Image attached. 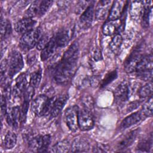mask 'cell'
<instances>
[{
  "label": "cell",
  "mask_w": 153,
  "mask_h": 153,
  "mask_svg": "<svg viewBox=\"0 0 153 153\" xmlns=\"http://www.w3.org/2000/svg\"><path fill=\"white\" fill-rule=\"evenodd\" d=\"M35 23L36 22L33 19L25 17L16 23L15 25V30L18 33L25 34L33 29Z\"/></svg>",
  "instance_id": "11"
},
{
  "label": "cell",
  "mask_w": 153,
  "mask_h": 153,
  "mask_svg": "<svg viewBox=\"0 0 153 153\" xmlns=\"http://www.w3.org/2000/svg\"><path fill=\"white\" fill-rule=\"evenodd\" d=\"M68 96L66 95H62L56 97L49 115L51 118H54L57 116L66 104Z\"/></svg>",
  "instance_id": "17"
},
{
  "label": "cell",
  "mask_w": 153,
  "mask_h": 153,
  "mask_svg": "<svg viewBox=\"0 0 153 153\" xmlns=\"http://www.w3.org/2000/svg\"><path fill=\"white\" fill-rule=\"evenodd\" d=\"M52 1H42L40 2L39 10H38V16H42L44 15L48 9L50 8L51 4H53Z\"/></svg>",
  "instance_id": "36"
},
{
  "label": "cell",
  "mask_w": 153,
  "mask_h": 153,
  "mask_svg": "<svg viewBox=\"0 0 153 153\" xmlns=\"http://www.w3.org/2000/svg\"><path fill=\"white\" fill-rule=\"evenodd\" d=\"M143 120L140 111L135 112L125 118L121 123V127L126 128L136 124Z\"/></svg>",
  "instance_id": "18"
},
{
  "label": "cell",
  "mask_w": 153,
  "mask_h": 153,
  "mask_svg": "<svg viewBox=\"0 0 153 153\" xmlns=\"http://www.w3.org/2000/svg\"><path fill=\"white\" fill-rule=\"evenodd\" d=\"M50 39L48 35H44L39 38L37 44H36V48L39 50H42L48 44Z\"/></svg>",
  "instance_id": "39"
},
{
  "label": "cell",
  "mask_w": 153,
  "mask_h": 153,
  "mask_svg": "<svg viewBox=\"0 0 153 153\" xmlns=\"http://www.w3.org/2000/svg\"><path fill=\"white\" fill-rule=\"evenodd\" d=\"M111 2V1L108 0L99 1L95 11L96 17L97 19L103 20L106 17L109 13Z\"/></svg>",
  "instance_id": "16"
},
{
  "label": "cell",
  "mask_w": 153,
  "mask_h": 153,
  "mask_svg": "<svg viewBox=\"0 0 153 153\" xmlns=\"http://www.w3.org/2000/svg\"><path fill=\"white\" fill-rule=\"evenodd\" d=\"M29 146L30 149L38 152H46L44 146L43 136H36L29 141Z\"/></svg>",
  "instance_id": "21"
},
{
  "label": "cell",
  "mask_w": 153,
  "mask_h": 153,
  "mask_svg": "<svg viewBox=\"0 0 153 153\" xmlns=\"http://www.w3.org/2000/svg\"><path fill=\"white\" fill-rule=\"evenodd\" d=\"M71 145L69 141L66 140H63L56 143L52 148L51 151L53 152H59L64 153L68 152L71 151Z\"/></svg>",
  "instance_id": "23"
},
{
  "label": "cell",
  "mask_w": 153,
  "mask_h": 153,
  "mask_svg": "<svg viewBox=\"0 0 153 153\" xmlns=\"http://www.w3.org/2000/svg\"><path fill=\"white\" fill-rule=\"evenodd\" d=\"M152 81H150L145 85L142 87L139 90V96L142 98H145L148 96H151L152 93Z\"/></svg>",
  "instance_id": "33"
},
{
  "label": "cell",
  "mask_w": 153,
  "mask_h": 153,
  "mask_svg": "<svg viewBox=\"0 0 153 153\" xmlns=\"http://www.w3.org/2000/svg\"><path fill=\"white\" fill-rule=\"evenodd\" d=\"M41 38V30L39 28L33 29L25 33L20 41V47L25 51H29L36 45Z\"/></svg>",
  "instance_id": "2"
},
{
  "label": "cell",
  "mask_w": 153,
  "mask_h": 153,
  "mask_svg": "<svg viewBox=\"0 0 153 153\" xmlns=\"http://www.w3.org/2000/svg\"><path fill=\"white\" fill-rule=\"evenodd\" d=\"M79 56V45L74 42L65 52L54 72V79L59 84L66 83L72 76Z\"/></svg>",
  "instance_id": "1"
},
{
  "label": "cell",
  "mask_w": 153,
  "mask_h": 153,
  "mask_svg": "<svg viewBox=\"0 0 153 153\" xmlns=\"http://www.w3.org/2000/svg\"><path fill=\"white\" fill-rule=\"evenodd\" d=\"M151 9V7L148 4H145L143 6V9L142 13V23L144 27L149 26Z\"/></svg>",
  "instance_id": "30"
},
{
  "label": "cell",
  "mask_w": 153,
  "mask_h": 153,
  "mask_svg": "<svg viewBox=\"0 0 153 153\" xmlns=\"http://www.w3.org/2000/svg\"><path fill=\"white\" fill-rule=\"evenodd\" d=\"M8 64V73L9 76H13L20 72L24 66L22 54L17 51H13L9 56Z\"/></svg>",
  "instance_id": "3"
},
{
  "label": "cell",
  "mask_w": 153,
  "mask_h": 153,
  "mask_svg": "<svg viewBox=\"0 0 153 153\" xmlns=\"http://www.w3.org/2000/svg\"><path fill=\"white\" fill-rule=\"evenodd\" d=\"M117 77V72L116 71H112L111 72H108L104 78L100 82L101 87H105L111 82H112L114 79H115Z\"/></svg>",
  "instance_id": "35"
},
{
  "label": "cell",
  "mask_w": 153,
  "mask_h": 153,
  "mask_svg": "<svg viewBox=\"0 0 153 153\" xmlns=\"http://www.w3.org/2000/svg\"><path fill=\"white\" fill-rule=\"evenodd\" d=\"M90 148V143L87 139L84 137H78L74 139L71 144V151L73 152H87Z\"/></svg>",
  "instance_id": "12"
},
{
  "label": "cell",
  "mask_w": 153,
  "mask_h": 153,
  "mask_svg": "<svg viewBox=\"0 0 153 153\" xmlns=\"http://www.w3.org/2000/svg\"><path fill=\"white\" fill-rule=\"evenodd\" d=\"M125 6V1L118 0L114 2L110 8L108 19L110 21L117 20L122 14Z\"/></svg>",
  "instance_id": "15"
},
{
  "label": "cell",
  "mask_w": 153,
  "mask_h": 153,
  "mask_svg": "<svg viewBox=\"0 0 153 153\" xmlns=\"http://www.w3.org/2000/svg\"><path fill=\"white\" fill-rule=\"evenodd\" d=\"M142 56L143 55H142L139 51H134L133 53H132L125 62V71L127 73H131L135 72L137 64Z\"/></svg>",
  "instance_id": "14"
},
{
  "label": "cell",
  "mask_w": 153,
  "mask_h": 153,
  "mask_svg": "<svg viewBox=\"0 0 153 153\" xmlns=\"http://www.w3.org/2000/svg\"><path fill=\"white\" fill-rule=\"evenodd\" d=\"M82 103L84 106V108L90 111L94 106V101L91 96L87 95L82 97Z\"/></svg>",
  "instance_id": "40"
},
{
  "label": "cell",
  "mask_w": 153,
  "mask_h": 153,
  "mask_svg": "<svg viewBox=\"0 0 153 153\" xmlns=\"http://www.w3.org/2000/svg\"><path fill=\"white\" fill-rule=\"evenodd\" d=\"M93 57L94 60L96 61H99L102 59V53L101 51L99 48H95V50L93 51Z\"/></svg>",
  "instance_id": "43"
},
{
  "label": "cell",
  "mask_w": 153,
  "mask_h": 153,
  "mask_svg": "<svg viewBox=\"0 0 153 153\" xmlns=\"http://www.w3.org/2000/svg\"><path fill=\"white\" fill-rule=\"evenodd\" d=\"M57 46L56 45L55 39L54 38H50V40L47 46L41 50V59L42 61H45L49 59L55 52Z\"/></svg>",
  "instance_id": "20"
},
{
  "label": "cell",
  "mask_w": 153,
  "mask_h": 153,
  "mask_svg": "<svg viewBox=\"0 0 153 153\" xmlns=\"http://www.w3.org/2000/svg\"><path fill=\"white\" fill-rule=\"evenodd\" d=\"M49 98L45 95H39L32 102L31 109L33 112L38 115H44Z\"/></svg>",
  "instance_id": "6"
},
{
  "label": "cell",
  "mask_w": 153,
  "mask_h": 153,
  "mask_svg": "<svg viewBox=\"0 0 153 153\" xmlns=\"http://www.w3.org/2000/svg\"><path fill=\"white\" fill-rule=\"evenodd\" d=\"M27 78L25 74H20L16 79V83L12 90L14 98H19L23 94L27 87Z\"/></svg>",
  "instance_id": "8"
},
{
  "label": "cell",
  "mask_w": 153,
  "mask_h": 153,
  "mask_svg": "<svg viewBox=\"0 0 153 153\" xmlns=\"http://www.w3.org/2000/svg\"><path fill=\"white\" fill-rule=\"evenodd\" d=\"M42 76V71L41 69H38L33 72L31 75L30 78V85H31L34 88L37 87L41 81Z\"/></svg>",
  "instance_id": "34"
},
{
  "label": "cell",
  "mask_w": 153,
  "mask_h": 153,
  "mask_svg": "<svg viewBox=\"0 0 153 153\" xmlns=\"http://www.w3.org/2000/svg\"><path fill=\"white\" fill-rule=\"evenodd\" d=\"M78 127L83 131L91 130L94 126V120L90 111L86 109H78Z\"/></svg>",
  "instance_id": "4"
},
{
  "label": "cell",
  "mask_w": 153,
  "mask_h": 153,
  "mask_svg": "<svg viewBox=\"0 0 153 153\" xmlns=\"http://www.w3.org/2000/svg\"><path fill=\"white\" fill-rule=\"evenodd\" d=\"M152 105L153 101L152 96H150L149 99L144 103L142 106V109L140 111L141 115L143 119H145L146 117H152Z\"/></svg>",
  "instance_id": "26"
},
{
  "label": "cell",
  "mask_w": 153,
  "mask_h": 153,
  "mask_svg": "<svg viewBox=\"0 0 153 153\" xmlns=\"http://www.w3.org/2000/svg\"><path fill=\"white\" fill-rule=\"evenodd\" d=\"M54 38L57 47H65L69 41V35L68 32L65 29L59 31Z\"/></svg>",
  "instance_id": "22"
},
{
  "label": "cell",
  "mask_w": 153,
  "mask_h": 153,
  "mask_svg": "<svg viewBox=\"0 0 153 153\" xmlns=\"http://www.w3.org/2000/svg\"><path fill=\"white\" fill-rule=\"evenodd\" d=\"M137 75L140 79L146 81H151L152 76V69H148L138 72H137Z\"/></svg>",
  "instance_id": "38"
},
{
  "label": "cell",
  "mask_w": 153,
  "mask_h": 153,
  "mask_svg": "<svg viewBox=\"0 0 153 153\" xmlns=\"http://www.w3.org/2000/svg\"><path fill=\"white\" fill-rule=\"evenodd\" d=\"M78 108L75 106H71L66 109L65 112V120L67 126L71 131H76L78 128Z\"/></svg>",
  "instance_id": "5"
},
{
  "label": "cell",
  "mask_w": 153,
  "mask_h": 153,
  "mask_svg": "<svg viewBox=\"0 0 153 153\" xmlns=\"http://www.w3.org/2000/svg\"><path fill=\"white\" fill-rule=\"evenodd\" d=\"M22 121L21 111L19 106L12 108L7 114V121L8 124L14 128H17Z\"/></svg>",
  "instance_id": "13"
},
{
  "label": "cell",
  "mask_w": 153,
  "mask_h": 153,
  "mask_svg": "<svg viewBox=\"0 0 153 153\" xmlns=\"http://www.w3.org/2000/svg\"><path fill=\"white\" fill-rule=\"evenodd\" d=\"M139 104H140V103L138 101H135V102H131L130 105H128V106L127 108L128 111H131L136 109L139 105Z\"/></svg>",
  "instance_id": "44"
},
{
  "label": "cell",
  "mask_w": 153,
  "mask_h": 153,
  "mask_svg": "<svg viewBox=\"0 0 153 153\" xmlns=\"http://www.w3.org/2000/svg\"><path fill=\"white\" fill-rule=\"evenodd\" d=\"M94 15L93 5H89L81 14L79 19V26L82 29H87L91 25Z\"/></svg>",
  "instance_id": "7"
},
{
  "label": "cell",
  "mask_w": 153,
  "mask_h": 153,
  "mask_svg": "<svg viewBox=\"0 0 153 153\" xmlns=\"http://www.w3.org/2000/svg\"><path fill=\"white\" fill-rule=\"evenodd\" d=\"M122 42L123 38L121 35L120 34L115 35L109 44V47L111 50L114 53H117L121 48Z\"/></svg>",
  "instance_id": "27"
},
{
  "label": "cell",
  "mask_w": 153,
  "mask_h": 153,
  "mask_svg": "<svg viewBox=\"0 0 153 153\" xmlns=\"http://www.w3.org/2000/svg\"><path fill=\"white\" fill-rule=\"evenodd\" d=\"M152 135L148 138L142 140L137 145V149L140 152H149L152 148Z\"/></svg>",
  "instance_id": "29"
},
{
  "label": "cell",
  "mask_w": 153,
  "mask_h": 153,
  "mask_svg": "<svg viewBox=\"0 0 153 153\" xmlns=\"http://www.w3.org/2000/svg\"><path fill=\"white\" fill-rule=\"evenodd\" d=\"M6 100H7V98L4 95H2L1 97V113L4 115H5L7 114Z\"/></svg>",
  "instance_id": "41"
},
{
  "label": "cell",
  "mask_w": 153,
  "mask_h": 153,
  "mask_svg": "<svg viewBox=\"0 0 153 153\" xmlns=\"http://www.w3.org/2000/svg\"><path fill=\"white\" fill-rule=\"evenodd\" d=\"M17 136L16 134L11 131H9L6 134L4 139V146L5 149H12L16 144Z\"/></svg>",
  "instance_id": "25"
},
{
  "label": "cell",
  "mask_w": 153,
  "mask_h": 153,
  "mask_svg": "<svg viewBox=\"0 0 153 153\" xmlns=\"http://www.w3.org/2000/svg\"><path fill=\"white\" fill-rule=\"evenodd\" d=\"M40 2L38 1H33L29 6L25 13V17L32 19L36 16H38V10Z\"/></svg>",
  "instance_id": "31"
},
{
  "label": "cell",
  "mask_w": 153,
  "mask_h": 153,
  "mask_svg": "<svg viewBox=\"0 0 153 153\" xmlns=\"http://www.w3.org/2000/svg\"><path fill=\"white\" fill-rule=\"evenodd\" d=\"M138 134V130H132L121 137L117 143L118 149H124L130 146L135 140Z\"/></svg>",
  "instance_id": "10"
},
{
  "label": "cell",
  "mask_w": 153,
  "mask_h": 153,
  "mask_svg": "<svg viewBox=\"0 0 153 153\" xmlns=\"http://www.w3.org/2000/svg\"><path fill=\"white\" fill-rule=\"evenodd\" d=\"M152 56L151 54L146 56H142L137 64L135 72L137 73L138 72L145 70L152 69Z\"/></svg>",
  "instance_id": "19"
},
{
  "label": "cell",
  "mask_w": 153,
  "mask_h": 153,
  "mask_svg": "<svg viewBox=\"0 0 153 153\" xmlns=\"http://www.w3.org/2000/svg\"><path fill=\"white\" fill-rule=\"evenodd\" d=\"M34 89L35 88L31 85L26 87L23 92V100L30 102L34 95Z\"/></svg>",
  "instance_id": "37"
},
{
  "label": "cell",
  "mask_w": 153,
  "mask_h": 153,
  "mask_svg": "<svg viewBox=\"0 0 153 153\" xmlns=\"http://www.w3.org/2000/svg\"><path fill=\"white\" fill-rule=\"evenodd\" d=\"M129 85L126 81L121 82L114 90L115 98L119 102H124L127 101L129 97Z\"/></svg>",
  "instance_id": "9"
},
{
  "label": "cell",
  "mask_w": 153,
  "mask_h": 153,
  "mask_svg": "<svg viewBox=\"0 0 153 153\" xmlns=\"http://www.w3.org/2000/svg\"><path fill=\"white\" fill-rule=\"evenodd\" d=\"M11 33V26L7 20L1 19V36L2 39L8 38Z\"/></svg>",
  "instance_id": "28"
},
{
  "label": "cell",
  "mask_w": 153,
  "mask_h": 153,
  "mask_svg": "<svg viewBox=\"0 0 153 153\" xmlns=\"http://www.w3.org/2000/svg\"><path fill=\"white\" fill-rule=\"evenodd\" d=\"M108 148L106 145L103 144H98L94 148H93V152H108Z\"/></svg>",
  "instance_id": "42"
},
{
  "label": "cell",
  "mask_w": 153,
  "mask_h": 153,
  "mask_svg": "<svg viewBox=\"0 0 153 153\" xmlns=\"http://www.w3.org/2000/svg\"><path fill=\"white\" fill-rule=\"evenodd\" d=\"M33 52H32V53L28 55L27 56V63L29 64H32L33 63H34L35 59H36V56L35 53H33Z\"/></svg>",
  "instance_id": "45"
},
{
  "label": "cell",
  "mask_w": 153,
  "mask_h": 153,
  "mask_svg": "<svg viewBox=\"0 0 153 153\" xmlns=\"http://www.w3.org/2000/svg\"><path fill=\"white\" fill-rule=\"evenodd\" d=\"M120 23L117 20L109 21L104 24L102 27L103 33L105 35H111L114 34L117 30Z\"/></svg>",
  "instance_id": "24"
},
{
  "label": "cell",
  "mask_w": 153,
  "mask_h": 153,
  "mask_svg": "<svg viewBox=\"0 0 153 153\" xmlns=\"http://www.w3.org/2000/svg\"><path fill=\"white\" fill-rule=\"evenodd\" d=\"M142 1H133L131 5L130 11L131 16H134V17L139 16L140 14H142L143 6Z\"/></svg>",
  "instance_id": "32"
}]
</instances>
